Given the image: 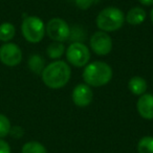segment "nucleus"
I'll use <instances>...</instances> for the list:
<instances>
[{"label":"nucleus","mask_w":153,"mask_h":153,"mask_svg":"<svg viewBox=\"0 0 153 153\" xmlns=\"http://www.w3.org/2000/svg\"><path fill=\"white\" fill-rule=\"evenodd\" d=\"M125 15L119 7H108L99 13L97 16L96 23L100 30L105 33L115 32L124 25Z\"/></svg>","instance_id":"nucleus-3"},{"label":"nucleus","mask_w":153,"mask_h":153,"mask_svg":"<svg viewBox=\"0 0 153 153\" xmlns=\"http://www.w3.org/2000/svg\"><path fill=\"white\" fill-rule=\"evenodd\" d=\"M66 59L74 67H84L90 59V51L85 44L74 42L66 49Z\"/></svg>","instance_id":"nucleus-5"},{"label":"nucleus","mask_w":153,"mask_h":153,"mask_svg":"<svg viewBox=\"0 0 153 153\" xmlns=\"http://www.w3.org/2000/svg\"><path fill=\"white\" fill-rule=\"evenodd\" d=\"M16 35V28L14 24L10 22H3L0 24V41L7 43L10 42Z\"/></svg>","instance_id":"nucleus-13"},{"label":"nucleus","mask_w":153,"mask_h":153,"mask_svg":"<svg viewBox=\"0 0 153 153\" xmlns=\"http://www.w3.org/2000/svg\"><path fill=\"white\" fill-rule=\"evenodd\" d=\"M10 134L14 138H21L24 134V130L21 126H12L10 130Z\"/></svg>","instance_id":"nucleus-19"},{"label":"nucleus","mask_w":153,"mask_h":153,"mask_svg":"<svg viewBox=\"0 0 153 153\" xmlns=\"http://www.w3.org/2000/svg\"><path fill=\"white\" fill-rule=\"evenodd\" d=\"M21 153H47L45 146L37 140H30L22 146Z\"/></svg>","instance_id":"nucleus-16"},{"label":"nucleus","mask_w":153,"mask_h":153,"mask_svg":"<svg viewBox=\"0 0 153 153\" xmlns=\"http://www.w3.org/2000/svg\"><path fill=\"white\" fill-rule=\"evenodd\" d=\"M0 61L9 67H14L21 63L22 51L17 44L7 42L0 47Z\"/></svg>","instance_id":"nucleus-7"},{"label":"nucleus","mask_w":153,"mask_h":153,"mask_svg":"<svg viewBox=\"0 0 153 153\" xmlns=\"http://www.w3.org/2000/svg\"><path fill=\"white\" fill-rule=\"evenodd\" d=\"M146 16V11L143 7H134L131 10H129L127 15L125 16V21L127 23H129L130 25H140V24H142L145 21Z\"/></svg>","instance_id":"nucleus-11"},{"label":"nucleus","mask_w":153,"mask_h":153,"mask_svg":"<svg viewBox=\"0 0 153 153\" xmlns=\"http://www.w3.org/2000/svg\"><path fill=\"white\" fill-rule=\"evenodd\" d=\"M72 102L78 107H87L94 100V92L89 85L85 83L78 84L72 90Z\"/></svg>","instance_id":"nucleus-9"},{"label":"nucleus","mask_w":153,"mask_h":153,"mask_svg":"<svg viewBox=\"0 0 153 153\" xmlns=\"http://www.w3.org/2000/svg\"><path fill=\"white\" fill-rule=\"evenodd\" d=\"M138 2L143 5H146V7L153 5V0H138Z\"/></svg>","instance_id":"nucleus-22"},{"label":"nucleus","mask_w":153,"mask_h":153,"mask_svg":"<svg viewBox=\"0 0 153 153\" xmlns=\"http://www.w3.org/2000/svg\"><path fill=\"white\" fill-rule=\"evenodd\" d=\"M90 47L98 56H106L112 51V39L105 32H96L90 37Z\"/></svg>","instance_id":"nucleus-8"},{"label":"nucleus","mask_w":153,"mask_h":153,"mask_svg":"<svg viewBox=\"0 0 153 153\" xmlns=\"http://www.w3.org/2000/svg\"><path fill=\"white\" fill-rule=\"evenodd\" d=\"M64 53H65V46H64V44L62 42L53 41L46 48L47 56L53 60H59L64 55Z\"/></svg>","instance_id":"nucleus-15"},{"label":"nucleus","mask_w":153,"mask_h":153,"mask_svg":"<svg viewBox=\"0 0 153 153\" xmlns=\"http://www.w3.org/2000/svg\"><path fill=\"white\" fill-rule=\"evenodd\" d=\"M71 69L66 62L57 60L46 65L41 74L45 85L51 89H60L69 82Z\"/></svg>","instance_id":"nucleus-1"},{"label":"nucleus","mask_w":153,"mask_h":153,"mask_svg":"<svg viewBox=\"0 0 153 153\" xmlns=\"http://www.w3.org/2000/svg\"><path fill=\"white\" fill-rule=\"evenodd\" d=\"M150 18H151V22L153 23V9L151 10V13H150Z\"/></svg>","instance_id":"nucleus-23"},{"label":"nucleus","mask_w":153,"mask_h":153,"mask_svg":"<svg viewBox=\"0 0 153 153\" xmlns=\"http://www.w3.org/2000/svg\"><path fill=\"white\" fill-rule=\"evenodd\" d=\"M11 127V122L7 117L0 113V138H4L5 136L9 135Z\"/></svg>","instance_id":"nucleus-18"},{"label":"nucleus","mask_w":153,"mask_h":153,"mask_svg":"<svg viewBox=\"0 0 153 153\" xmlns=\"http://www.w3.org/2000/svg\"><path fill=\"white\" fill-rule=\"evenodd\" d=\"M136 109L143 119L153 120V94H142L136 103Z\"/></svg>","instance_id":"nucleus-10"},{"label":"nucleus","mask_w":153,"mask_h":153,"mask_svg":"<svg viewBox=\"0 0 153 153\" xmlns=\"http://www.w3.org/2000/svg\"><path fill=\"white\" fill-rule=\"evenodd\" d=\"M21 33L27 42L39 43L45 35L44 22L37 16H27L21 23Z\"/></svg>","instance_id":"nucleus-4"},{"label":"nucleus","mask_w":153,"mask_h":153,"mask_svg":"<svg viewBox=\"0 0 153 153\" xmlns=\"http://www.w3.org/2000/svg\"><path fill=\"white\" fill-rule=\"evenodd\" d=\"M138 153H153V136H144L137 143Z\"/></svg>","instance_id":"nucleus-17"},{"label":"nucleus","mask_w":153,"mask_h":153,"mask_svg":"<svg viewBox=\"0 0 153 153\" xmlns=\"http://www.w3.org/2000/svg\"><path fill=\"white\" fill-rule=\"evenodd\" d=\"M11 146L4 140L0 138V153H11Z\"/></svg>","instance_id":"nucleus-21"},{"label":"nucleus","mask_w":153,"mask_h":153,"mask_svg":"<svg viewBox=\"0 0 153 153\" xmlns=\"http://www.w3.org/2000/svg\"><path fill=\"white\" fill-rule=\"evenodd\" d=\"M128 88L134 96L140 97L147 90V82L144 78L140 76H134L128 82Z\"/></svg>","instance_id":"nucleus-12"},{"label":"nucleus","mask_w":153,"mask_h":153,"mask_svg":"<svg viewBox=\"0 0 153 153\" xmlns=\"http://www.w3.org/2000/svg\"><path fill=\"white\" fill-rule=\"evenodd\" d=\"M74 1H76V5L79 7L80 10L86 11V10H88L94 4V0H74Z\"/></svg>","instance_id":"nucleus-20"},{"label":"nucleus","mask_w":153,"mask_h":153,"mask_svg":"<svg viewBox=\"0 0 153 153\" xmlns=\"http://www.w3.org/2000/svg\"><path fill=\"white\" fill-rule=\"evenodd\" d=\"M112 74V68L109 64L102 61H96L85 66L82 76L85 84L92 87H101L111 81Z\"/></svg>","instance_id":"nucleus-2"},{"label":"nucleus","mask_w":153,"mask_h":153,"mask_svg":"<svg viewBox=\"0 0 153 153\" xmlns=\"http://www.w3.org/2000/svg\"><path fill=\"white\" fill-rule=\"evenodd\" d=\"M47 36L56 42H65L70 37V27L65 20L61 18H53L45 26Z\"/></svg>","instance_id":"nucleus-6"},{"label":"nucleus","mask_w":153,"mask_h":153,"mask_svg":"<svg viewBox=\"0 0 153 153\" xmlns=\"http://www.w3.org/2000/svg\"><path fill=\"white\" fill-rule=\"evenodd\" d=\"M27 65L30 71L36 74H41L45 67V62L40 55H32L28 59Z\"/></svg>","instance_id":"nucleus-14"}]
</instances>
